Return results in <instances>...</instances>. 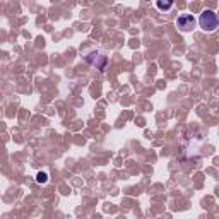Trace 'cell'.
Here are the masks:
<instances>
[{"mask_svg": "<svg viewBox=\"0 0 219 219\" xmlns=\"http://www.w3.org/2000/svg\"><path fill=\"white\" fill-rule=\"evenodd\" d=\"M176 26H178L183 33H188V31H192L194 26H195V19H194V15H190V14H183L176 19Z\"/></svg>", "mask_w": 219, "mask_h": 219, "instance_id": "2", "label": "cell"}, {"mask_svg": "<svg viewBox=\"0 0 219 219\" xmlns=\"http://www.w3.org/2000/svg\"><path fill=\"white\" fill-rule=\"evenodd\" d=\"M199 24L204 31L211 33V31H214V29L219 26V17H217V14L212 12V10H204L199 17Z\"/></svg>", "mask_w": 219, "mask_h": 219, "instance_id": "1", "label": "cell"}, {"mask_svg": "<svg viewBox=\"0 0 219 219\" xmlns=\"http://www.w3.org/2000/svg\"><path fill=\"white\" fill-rule=\"evenodd\" d=\"M157 9H161V10H168L170 7L173 5V2H157Z\"/></svg>", "mask_w": 219, "mask_h": 219, "instance_id": "3", "label": "cell"}, {"mask_svg": "<svg viewBox=\"0 0 219 219\" xmlns=\"http://www.w3.org/2000/svg\"><path fill=\"white\" fill-rule=\"evenodd\" d=\"M46 180H48L46 173H38V175H36V181H38V183H46Z\"/></svg>", "mask_w": 219, "mask_h": 219, "instance_id": "4", "label": "cell"}]
</instances>
